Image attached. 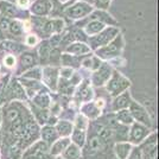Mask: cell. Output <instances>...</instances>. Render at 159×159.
<instances>
[{
	"label": "cell",
	"instance_id": "obj_8",
	"mask_svg": "<svg viewBox=\"0 0 159 159\" xmlns=\"http://www.w3.org/2000/svg\"><path fill=\"white\" fill-rule=\"evenodd\" d=\"M132 144L126 143V141H118L114 145V153H115L118 159H127L131 151H132Z\"/></svg>",
	"mask_w": 159,
	"mask_h": 159
},
{
	"label": "cell",
	"instance_id": "obj_2",
	"mask_svg": "<svg viewBox=\"0 0 159 159\" xmlns=\"http://www.w3.org/2000/svg\"><path fill=\"white\" fill-rule=\"evenodd\" d=\"M148 137H150V128L139 122H133L131 128L128 129V138H129L128 141L132 145H139Z\"/></svg>",
	"mask_w": 159,
	"mask_h": 159
},
{
	"label": "cell",
	"instance_id": "obj_31",
	"mask_svg": "<svg viewBox=\"0 0 159 159\" xmlns=\"http://www.w3.org/2000/svg\"><path fill=\"white\" fill-rule=\"evenodd\" d=\"M82 64L86 68H88V69H96L101 64V61H99L96 57H94V58H86V60L83 61Z\"/></svg>",
	"mask_w": 159,
	"mask_h": 159
},
{
	"label": "cell",
	"instance_id": "obj_11",
	"mask_svg": "<svg viewBox=\"0 0 159 159\" xmlns=\"http://www.w3.org/2000/svg\"><path fill=\"white\" fill-rule=\"evenodd\" d=\"M42 76L44 77V81L51 89H56L57 84V69L55 68H44L42 71Z\"/></svg>",
	"mask_w": 159,
	"mask_h": 159
},
{
	"label": "cell",
	"instance_id": "obj_13",
	"mask_svg": "<svg viewBox=\"0 0 159 159\" xmlns=\"http://www.w3.org/2000/svg\"><path fill=\"white\" fill-rule=\"evenodd\" d=\"M50 10H51V2L49 0H37L32 5V8H31L33 13L38 14V16L49 13Z\"/></svg>",
	"mask_w": 159,
	"mask_h": 159
},
{
	"label": "cell",
	"instance_id": "obj_6",
	"mask_svg": "<svg viewBox=\"0 0 159 159\" xmlns=\"http://www.w3.org/2000/svg\"><path fill=\"white\" fill-rule=\"evenodd\" d=\"M111 66L108 64H102L99 66V69L93 75V83L95 86H102L111 77Z\"/></svg>",
	"mask_w": 159,
	"mask_h": 159
},
{
	"label": "cell",
	"instance_id": "obj_4",
	"mask_svg": "<svg viewBox=\"0 0 159 159\" xmlns=\"http://www.w3.org/2000/svg\"><path fill=\"white\" fill-rule=\"evenodd\" d=\"M128 108H129V113L132 115L133 120H135L139 124L145 125L148 128L152 126V121H151V118H150L148 113H147V111L141 105H139L135 101H131Z\"/></svg>",
	"mask_w": 159,
	"mask_h": 159
},
{
	"label": "cell",
	"instance_id": "obj_47",
	"mask_svg": "<svg viewBox=\"0 0 159 159\" xmlns=\"http://www.w3.org/2000/svg\"><path fill=\"white\" fill-rule=\"evenodd\" d=\"M0 122H1V120H0Z\"/></svg>",
	"mask_w": 159,
	"mask_h": 159
},
{
	"label": "cell",
	"instance_id": "obj_27",
	"mask_svg": "<svg viewBox=\"0 0 159 159\" xmlns=\"http://www.w3.org/2000/svg\"><path fill=\"white\" fill-rule=\"evenodd\" d=\"M0 11L5 14L6 17H12V16H14L16 8L8 1H0Z\"/></svg>",
	"mask_w": 159,
	"mask_h": 159
},
{
	"label": "cell",
	"instance_id": "obj_34",
	"mask_svg": "<svg viewBox=\"0 0 159 159\" xmlns=\"http://www.w3.org/2000/svg\"><path fill=\"white\" fill-rule=\"evenodd\" d=\"M39 55L43 60H45L48 56L50 55V48H49V44L48 43H43L42 47L39 49Z\"/></svg>",
	"mask_w": 159,
	"mask_h": 159
},
{
	"label": "cell",
	"instance_id": "obj_9",
	"mask_svg": "<svg viewBox=\"0 0 159 159\" xmlns=\"http://www.w3.org/2000/svg\"><path fill=\"white\" fill-rule=\"evenodd\" d=\"M131 103V96L128 92H124L121 95H118L113 101V111L118 112L121 109H127Z\"/></svg>",
	"mask_w": 159,
	"mask_h": 159
},
{
	"label": "cell",
	"instance_id": "obj_22",
	"mask_svg": "<svg viewBox=\"0 0 159 159\" xmlns=\"http://www.w3.org/2000/svg\"><path fill=\"white\" fill-rule=\"evenodd\" d=\"M103 141L100 139L99 135H96V137H93L92 139L89 140V143H88V150H89V152H99L101 151L102 148H103Z\"/></svg>",
	"mask_w": 159,
	"mask_h": 159
},
{
	"label": "cell",
	"instance_id": "obj_26",
	"mask_svg": "<svg viewBox=\"0 0 159 159\" xmlns=\"http://www.w3.org/2000/svg\"><path fill=\"white\" fill-rule=\"evenodd\" d=\"M34 102L40 108H47L50 105V96L48 93H40L34 98Z\"/></svg>",
	"mask_w": 159,
	"mask_h": 159
},
{
	"label": "cell",
	"instance_id": "obj_37",
	"mask_svg": "<svg viewBox=\"0 0 159 159\" xmlns=\"http://www.w3.org/2000/svg\"><path fill=\"white\" fill-rule=\"evenodd\" d=\"M127 159H143L141 151H140L139 148H132V151H131Z\"/></svg>",
	"mask_w": 159,
	"mask_h": 159
},
{
	"label": "cell",
	"instance_id": "obj_42",
	"mask_svg": "<svg viewBox=\"0 0 159 159\" xmlns=\"http://www.w3.org/2000/svg\"><path fill=\"white\" fill-rule=\"evenodd\" d=\"M29 4H30L29 0H18V5H19L20 7H27Z\"/></svg>",
	"mask_w": 159,
	"mask_h": 159
},
{
	"label": "cell",
	"instance_id": "obj_24",
	"mask_svg": "<svg viewBox=\"0 0 159 159\" xmlns=\"http://www.w3.org/2000/svg\"><path fill=\"white\" fill-rule=\"evenodd\" d=\"M63 26H64L63 20L53 19L48 21L47 24H45V31H48V32H56V31L63 30Z\"/></svg>",
	"mask_w": 159,
	"mask_h": 159
},
{
	"label": "cell",
	"instance_id": "obj_33",
	"mask_svg": "<svg viewBox=\"0 0 159 159\" xmlns=\"http://www.w3.org/2000/svg\"><path fill=\"white\" fill-rule=\"evenodd\" d=\"M8 29H10V31H11L12 34H20L21 31H23V25L20 24L18 20H14V21H12L10 24Z\"/></svg>",
	"mask_w": 159,
	"mask_h": 159
},
{
	"label": "cell",
	"instance_id": "obj_30",
	"mask_svg": "<svg viewBox=\"0 0 159 159\" xmlns=\"http://www.w3.org/2000/svg\"><path fill=\"white\" fill-rule=\"evenodd\" d=\"M18 119H20V114L17 109L10 108L6 112V120L8 121V124H12V122H14L16 120H18Z\"/></svg>",
	"mask_w": 159,
	"mask_h": 159
},
{
	"label": "cell",
	"instance_id": "obj_5",
	"mask_svg": "<svg viewBox=\"0 0 159 159\" xmlns=\"http://www.w3.org/2000/svg\"><path fill=\"white\" fill-rule=\"evenodd\" d=\"M90 12H92V6L89 4H87V2H83V1H79V2L74 4L73 6L68 7L66 11V16L73 18V19L83 18Z\"/></svg>",
	"mask_w": 159,
	"mask_h": 159
},
{
	"label": "cell",
	"instance_id": "obj_28",
	"mask_svg": "<svg viewBox=\"0 0 159 159\" xmlns=\"http://www.w3.org/2000/svg\"><path fill=\"white\" fill-rule=\"evenodd\" d=\"M11 94L13 95L16 99H24L25 98V92L18 82H13L11 86Z\"/></svg>",
	"mask_w": 159,
	"mask_h": 159
},
{
	"label": "cell",
	"instance_id": "obj_16",
	"mask_svg": "<svg viewBox=\"0 0 159 159\" xmlns=\"http://www.w3.org/2000/svg\"><path fill=\"white\" fill-rule=\"evenodd\" d=\"M82 112H83L82 115L88 116L90 119H95V118H98L100 115L101 109H99L94 102H88V103H86L84 106L82 107Z\"/></svg>",
	"mask_w": 159,
	"mask_h": 159
},
{
	"label": "cell",
	"instance_id": "obj_10",
	"mask_svg": "<svg viewBox=\"0 0 159 159\" xmlns=\"http://www.w3.org/2000/svg\"><path fill=\"white\" fill-rule=\"evenodd\" d=\"M56 132L61 138H69V135H71L74 131V125L71 122L66 121V120H61L57 122V125L55 127Z\"/></svg>",
	"mask_w": 159,
	"mask_h": 159
},
{
	"label": "cell",
	"instance_id": "obj_12",
	"mask_svg": "<svg viewBox=\"0 0 159 159\" xmlns=\"http://www.w3.org/2000/svg\"><path fill=\"white\" fill-rule=\"evenodd\" d=\"M69 145H70V139L69 138H60L56 141H53V144L50 147V153L52 156H60Z\"/></svg>",
	"mask_w": 159,
	"mask_h": 159
},
{
	"label": "cell",
	"instance_id": "obj_40",
	"mask_svg": "<svg viewBox=\"0 0 159 159\" xmlns=\"http://www.w3.org/2000/svg\"><path fill=\"white\" fill-rule=\"evenodd\" d=\"M37 37L36 36H27L26 37V44L29 47H33V45H36L37 44Z\"/></svg>",
	"mask_w": 159,
	"mask_h": 159
},
{
	"label": "cell",
	"instance_id": "obj_3",
	"mask_svg": "<svg viewBox=\"0 0 159 159\" xmlns=\"http://www.w3.org/2000/svg\"><path fill=\"white\" fill-rule=\"evenodd\" d=\"M124 48V40L121 36H116L115 39H113L111 43H108L107 45H105L103 48H101L100 50H98V55L101 58H113L119 56L121 50Z\"/></svg>",
	"mask_w": 159,
	"mask_h": 159
},
{
	"label": "cell",
	"instance_id": "obj_35",
	"mask_svg": "<svg viewBox=\"0 0 159 159\" xmlns=\"http://www.w3.org/2000/svg\"><path fill=\"white\" fill-rule=\"evenodd\" d=\"M61 76L63 77V79H66V80H69V79H71L73 77V69L71 68H63V69H61Z\"/></svg>",
	"mask_w": 159,
	"mask_h": 159
},
{
	"label": "cell",
	"instance_id": "obj_46",
	"mask_svg": "<svg viewBox=\"0 0 159 159\" xmlns=\"http://www.w3.org/2000/svg\"><path fill=\"white\" fill-rule=\"evenodd\" d=\"M0 37H1V32H0Z\"/></svg>",
	"mask_w": 159,
	"mask_h": 159
},
{
	"label": "cell",
	"instance_id": "obj_7",
	"mask_svg": "<svg viewBox=\"0 0 159 159\" xmlns=\"http://www.w3.org/2000/svg\"><path fill=\"white\" fill-rule=\"evenodd\" d=\"M119 32L118 29H114V27H109L107 30H102L101 33L94 39V43L96 47H102V45H107L111 40H113L114 37H116V33Z\"/></svg>",
	"mask_w": 159,
	"mask_h": 159
},
{
	"label": "cell",
	"instance_id": "obj_14",
	"mask_svg": "<svg viewBox=\"0 0 159 159\" xmlns=\"http://www.w3.org/2000/svg\"><path fill=\"white\" fill-rule=\"evenodd\" d=\"M81 147L76 146L75 144H70L62 153V158L63 159H80L81 158Z\"/></svg>",
	"mask_w": 159,
	"mask_h": 159
},
{
	"label": "cell",
	"instance_id": "obj_32",
	"mask_svg": "<svg viewBox=\"0 0 159 159\" xmlns=\"http://www.w3.org/2000/svg\"><path fill=\"white\" fill-rule=\"evenodd\" d=\"M75 126L77 129H82V131H86L87 126H88V122H87V119L84 115L80 114L76 118V122H75Z\"/></svg>",
	"mask_w": 159,
	"mask_h": 159
},
{
	"label": "cell",
	"instance_id": "obj_41",
	"mask_svg": "<svg viewBox=\"0 0 159 159\" xmlns=\"http://www.w3.org/2000/svg\"><path fill=\"white\" fill-rule=\"evenodd\" d=\"M8 26H10V24H8V20H7V19H1V20H0V27H1V29L6 30V29H8Z\"/></svg>",
	"mask_w": 159,
	"mask_h": 159
},
{
	"label": "cell",
	"instance_id": "obj_45",
	"mask_svg": "<svg viewBox=\"0 0 159 159\" xmlns=\"http://www.w3.org/2000/svg\"><path fill=\"white\" fill-rule=\"evenodd\" d=\"M61 1H62V2H64V1H66V0H61Z\"/></svg>",
	"mask_w": 159,
	"mask_h": 159
},
{
	"label": "cell",
	"instance_id": "obj_39",
	"mask_svg": "<svg viewBox=\"0 0 159 159\" xmlns=\"http://www.w3.org/2000/svg\"><path fill=\"white\" fill-rule=\"evenodd\" d=\"M111 1L112 0H96V6L105 10V8H107V7L109 6Z\"/></svg>",
	"mask_w": 159,
	"mask_h": 159
},
{
	"label": "cell",
	"instance_id": "obj_44",
	"mask_svg": "<svg viewBox=\"0 0 159 159\" xmlns=\"http://www.w3.org/2000/svg\"><path fill=\"white\" fill-rule=\"evenodd\" d=\"M56 159H63V158H62V157H57Z\"/></svg>",
	"mask_w": 159,
	"mask_h": 159
},
{
	"label": "cell",
	"instance_id": "obj_25",
	"mask_svg": "<svg viewBox=\"0 0 159 159\" xmlns=\"http://www.w3.org/2000/svg\"><path fill=\"white\" fill-rule=\"evenodd\" d=\"M79 96L82 101H89V100H92V98H93V90L89 87V84L83 83V86H81L79 92Z\"/></svg>",
	"mask_w": 159,
	"mask_h": 159
},
{
	"label": "cell",
	"instance_id": "obj_21",
	"mask_svg": "<svg viewBox=\"0 0 159 159\" xmlns=\"http://www.w3.org/2000/svg\"><path fill=\"white\" fill-rule=\"evenodd\" d=\"M30 151H31V153H29V154L42 156L43 157V154H45L48 152V144L45 141H37L34 145H32Z\"/></svg>",
	"mask_w": 159,
	"mask_h": 159
},
{
	"label": "cell",
	"instance_id": "obj_17",
	"mask_svg": "<svg viewBox=\"0 0 159 159\" xmlns=\"http://www.w3.org/2000/svg\"><path fill=\"white\" fill-rule=\"evenodd\" d=\"M66 51L73 55H83V53L90 52V48L87 47L84 43H74L66 48Z\"/></svg>",
	"mask_w": 159,
	"mask_h": 159
},
{
	"label": "cell",
	"instance_id": "obj_20",
	"mask_svg": "<svg viewBox=\"0 0 159 159\" xmlns=\"http://www.w3.org/2000/svg\"><path fill=\"white\" fill-rule=\"evenodd\" d=\"M103 29H105V24H103L102 21L94 20V21H90L86 26V32H87V34L92 36V34H96V33L101 32Z\"/></svg>",
	"mask_w": 159,
	"mask_h": 159
},
{
	"label": "cell",
	"instance_id": "obj_23",
	"mask_svg": "<svg viewBox=\"0 0 159 159\" xmlns=\"http://www.w3.org/2000/svg\"><path fill=\"white\" fill-rule=\"evenodd\" d=\"M34 63H36V60H34V56H33L32 53L26 52L21 55V57H20V66H21L24 70L33 66Z\"/></svg>",
	"mask_w": 159,
	"mask_h": 159
},
{
	"label": "cell",
	"instance_id": "obj_19",
	"mask_svg": "<svg viewBox=\"0 0 159 159\" xmlns=\"http://www.w3.org/2000/svg\"><path fill=\"white\" fill-rule=\"evenodd\" d=\"M71 139L76 146H79V147L84 146V144H86V131L75 128L71 133Z\"/></svg>",
	"mask_w": 159,
	"mask_h": 159
},
{
	"label": "cell",
	"instance_id": "obj_15",
	"mask_svg": "<svg viewBox=\"0 0 159 159\" xmlns=\"http://www.w3.org/2000/svg\"><path fill=\"white\" fill-rule=\"evenodd\" d=\"M40 137L43 141L45 143H52V141H56L57 138H58V134L56 132L55 127L52 126H45L42 128L40 131Z\"/></svg>",
	"mask_w": 159,
	"mask_h": 159
},
{
	"label": "cell",
	"instance_id": "obj_18",
	"mask_svg": "<svg viewBox=\"0 0 159 159\" xmlns=\"http://www.w3.org/2000/svg\"><path fill=\"white\" fill-rule=\"evenodd\" d=\"M116 121L120 122L121 125L124 126H129L134 122L132 115L128 109H121V111H118L116 113Z\"/></svg>",
	"mask_w": 159,
	"mask_h": 159
},
{
	"label": "cell",
	"instance_id": "obj_1",
	"mask_svg": "<svg viewBox=\"0 0 159 159\" xmlns=\"http://www.w3.org/2000/svg\"><path fill=\"white\" fill-rule=\"evenodd\" d=\"M111 76L112 77H109L107 82V90L111 93V95L118 96L122 92H126V89L129 87V81L118 71H113V75Z\"/></svg>",
	"mask_w": 159,
	"mask_h": 159
},
{
	"label": "cell",
	"instance_id": "obj_43",
	"mask_svg": "<svg viewBox=\"0 0 159 159\" xmlns=\"http://www.w3.org/2000/svg\"><path fill=\"white\" fill-rule=\"evenodd\" d=\"M25 159H43L42 156H34V154H26Z\"/></svg>",
	"mask_w": 159,
	"mask_h": 159
},
{
	"label": "cell",
	"instance_id": "obj_38",
	"mask_svg": "<svg viewBox=\"0 0 159 159\" xmlns=\"http://www.w3.org/2000/svg\"><path fill=\"white\" fill-rule=\"evenodd\" d=\"M4 63H5V66H8V68H12V66H16V58H14V56L12 55H8L5 57V60H4Z\"/></svg>",
	"mask_w": 159,
	"mask_h": 159
},
{
	"label": "cell",
	"instance_id": "obj_29",
	"mask_svg": "<svg viewBox=\"0 0 159 159\" xmlns=\"http://www.w3.org/2000/svg\"><path fill=\"white\" fill-rule=\"evenodd\" d=\"M113 135H114V132H113L112 128H102L101 131L99 132V137L100 139L102 140L103 143H108L109 140L113 138Z\"/></svg>",
	"mask_w": 159,
	"mask_h": 159
},
{
	"label": "cell",
	"instance_id": "obj_36",
	"mask_svg": "<svg viewBox=\"0 0 159 159\" xmlns=\"http://www.w3.org/2000/svg\"><path fill=\"white\" fill-rule=\"evenodd\" d=\"M24 76H25V77H29V79L39 80L40 77H42V71H40L39 69H34V70H32V71H29V73H26Z\"/></svg>",
	"mask_w": 159,
	"mask_h": 159
}]
</instances>
